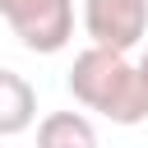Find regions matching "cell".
Returning <instances> with one entry per match:
<instances>
[{
	"instance_id": "1",
	"label": "cell",
	"mask_w": 148,
	"mask_h": 148,
	"mask_svg": "<svg viewBox=\"0 0 148 148\" xmlns=\"http://www.w3.org/2000/svg\"><path fill=\"white\" fill-rule=\"evenodd\" d=\"M69 92L79 106L106 116L111 125H143L148 120V88L125 51L88 46L69 65Z\"/></svg>"
},
{
	"instance_id": "2",
	"label": "cell",
	"mask_w": 148,
	"mask_h": 148,
	"mask_svg": "<svg viewBox=\"0 0 148 148\" xmlns=\"http://www.w3.org/2000/svg\"><path fill=\"white\" fill-rule=\"evenodd\" d=\"M0 18L37 56H56L74 37V0H0Z\"/></svg>"
},
{
	"instance_id": "3",
	"label": "cell",
	"mask_w": 148,
	"mask_h": 148,
	"mask_svg": "<svg viewBox=\"0 0 148 148\" xmlns=\"http://www.w3.org/2000/svg\"><path fill=\"white\" fill-rule=\"evenodd\" d=\"M83 32L106 51L139 46L148 32V0H83Z\"/></svg>"
},
{
	"instance_id": "4",
	"label": "cell",
	"mask_w": 148,
	"mask_h": 148,
	"mask_svg": "<svg viewBox=\"0 0 148 148\" xmlns=\"http://www.w3.org/2000/svg\"><path fill=\"white\" fill-rule=\"evenodd\" d=\"M32 120H37V88L23 74L0 69V139L32 130Z\"/></svg>"
},
{
	"instance_id": "5",
	"label": "cell",
	"mask_w": 148,
	"mask_h": 148,
	"mask_svg": "<svg viewBox=\"0 0 148 148\" xmlns=\"http://www.w3.org/2000/svg\"><path fill=\"white\" fill-rule=\"evenodd\" d=\"M37 148H97V130L83 111H51L37 120Z\"/></svg>"
},
{
	"instance_id": "6",
	"label": "cell",
	"mask_w": 148,
	"mask_h": 148,
	"mask_svg": "<svg viewBox=\"0 0 148 148\" xmlns=\"http://www.w3.org/2000/svg\"><path fill=\"white\" fill-rule=\"evenodd\" d=\"M134 69H139V79H143V88H148V46H143V56H139V65H134Z\"/></svg>"
}]
</instances>
